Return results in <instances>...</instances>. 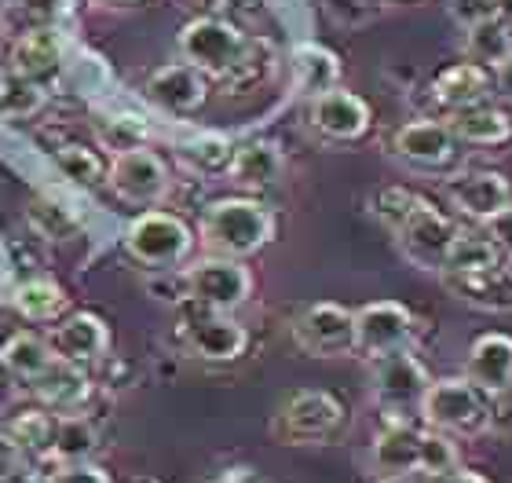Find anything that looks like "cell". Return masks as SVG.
<instances>
[{
	"label": "cell",
	"mask_w": 512,
	"mask_h": 483,
	"mask_svg": "<svg viewBox=\"0 0 512 483\" xmlns=\"http://www.w3.org/2000/svg\"><path fill=\"white\" fill-rule=\"evenodd\" d=\"M180 55L202 74L227 77L246 63V37L224 19H194L180 33Z\"/></svg>",
	"instance_id": "3"
},
{
	"label": "cell",
	"mask_w": 512,
	"mask_h": 483,
	"mask_svg": "<svg viewBox=\"0 0 512 483\" xmlns=\"http://www.w3.org/2000/svg\"><path fill=\"white\" fill-rule=\"evenodd\" d=\"M293 337L308 355H348L359 352L355 337V312L333 301L311 304L293 322Z\"/></svg>",
	"instance_id": "8"
},
{
	"label": "cell",
	"mask_w": 512,
	"mask_h": 483,
	"mask_svg": "<svg viewBox=\"0 0 512 483\" xmlns=\"http://www.w3.org/2000/svg\"><path fill=\"white\" fill-rule=\"evenodd\" d=\"M450 132L465 143H480V147H498V143H509L512 140V121L509 114L494 107H465V110H454V118H450Z\"/></svg>",
	"instance_id": "24"
},
{
	"label": "cell",
	"mask_w": 512,
	"mask_h": 483,
	"mask_svg": "<svg viewBox=\"0 0 512 483\" xmlns=\"http://www.w3.org/2000/svg\"><path fill=\"white\" fill-rule=\"evenodd\" d=\"M194 246L191 227L183 224L180 216L172 213H143L136 216L125 231V249L128 257L147 264V268H172L180 264Z\"/></svg>",
	"instance_id": "4"
},
{
	"label": "cell",
	"mask_w": 512,
	"mask_h": 483,
	"mask_svg": "<svg viewBox=\"0 0 512 483\" xmlns=\"http://www.w3.org/2000/svg\"><path fill=\"white\" fill-rule=\"evenodd\" d=\"M143 96L165 114H191L205 99V74L191 63L161 66L158 74H150Z\"/></svg>",
	"instance_id": "13"
},
{
	"label": "cell",
	"mask_w": 512,
	"mask_h": 483,
	"mask_svg": "<svg viewBox=\"0 0 512 483\" xmlns=\"http://www.w3.org/2000/svg\"><path fill=\"white\" fill-rule=\"evenodd\" d=\"M498 257H502V249L494 246L491 235L458 231V238H454V246H450V253H447L443 271H450V275H480V271L498 268Z\"/></svg>",
	"instance_id": "28"
},
{
	"label": "cell",
	"mask_w": 512,
	"mask_h": 483,
	"mask_svg": "<svg viewBox=\"0 0 512 483\" xmlns=\"http://www.w3.org/2000/svg\"><path fill=\"white\" fill-rule=\"evenodd\" d=\"M96 429L77 414H63V418H48V432H44V447L59 458V462H85L88 454L96 451Z\"/></svg>",
	"instance_id": "25"
},
{
	"label": "cell",
	"mask_w": 512,
	"mask_h": 483,
	"mask_svg": "<svg viewBox=\"0 0 512 483\" xmlns=\"http://www.w3.org/2000/svg\"><path fill=\"white\" fill-rule=\"evenodd\" d=\"M231 176L235 183L242 187H253V191H264V187H275L282 180V169H286V161H282V151L271 147V143H246V147H238L231 154Z\"/></svg>",
	"instance_id": "23"
},
{
	"label": "cell",
	"mask_w": 512,
	"mask_h": 483,
	"mask_svg": "<svg viewBox=\"0 0 512 483\" xmlns=\"http://www.w3.org/2000/svg\"><path fill=\"white\" fill-rule=\"evenodd\" d=\"M436 96H439V103L450 110L480 107L483 96H487V74H483V66L480 63L450 66L447 74H439Z\"/></svg>",
	"instance_id": "26"
},
{
	"label": "cell",
	"mask_w": 512,
	"mask_h": 483,
	"mask_svg": "<svg viewBox=\"0 0 512 483\" xmlns=\"http://www.w3.org/2000/svg\"><path fill=\"white\" fill-rule=\"evenodd\" d=\"M48 483H110V476L107 469H99L85 458V462H63Z\"/></svg>",
	"instance_id": "34"
},
{
	"label": "cell",
	"mask_w": 512,
	"mask_h": 483,
	"mask_svg": "<svg viewBox=\"0 0 512 483\" xmlns=\"http://www.w3.org/2000/svg\"><path fill=\"white\" fill-rule=\"evenodd\" d=\"M66 308V290L48 279L26 282L15 290V312L30 322H52Z\"/></svg>",
	"instance_id": "29"
},
{
	"label": "cell",
	"mask_w": 512,
	"mask_h": 483,
	"mask_svg": "<svg viewBox=\"0 0 512 483\" xmlns=\"http://www.w3.org/2000/svg\"><path fill=\"white\" fill-rule=\"evenodd\" d=\"M392 151L403 161H410V165L436 169V165L454 158L458 136L450 132V125H439V121H410V125L395 132Z\"/></svg>",
	"instance_id": "17"
},
{
	"label": "cell",
	"mask_w": 512,
	"mask_h": 483,
	"mask_svg": "<svg viewBox=\"0 0 512 483\" xmlns=\"http://www.w3.org/2000/svg\"><path fill=\"white\" fill-rule=\"evenodd\" d=\"M421 418L439 432H480L491 421V399L472 385L469 377H447L432 381L421 399Z\"/></svg>",
	"instance_id": "2"
},
{
	"label": "cell",
	"mask_w": 512,
	"mask_h": 483,
	"mask_svg": "<svg viewBox=\"0 0 512 483\" xmlns=\"http://www.w3.org/2000/svg\"><path fill=\"white\" fill-rule=\"evenodd\" d=\"M33 388H37V396H41L44 403L59 407L63 414H70L74 407H81V403L88 399V392H92L88 377L81 374L74 363H63V359H59V363H55L41 381H33Z\"/></svg>",
	"instance_id": "27"
},
{
	"label": "cell",
	"mask_w": 512,
	"mask_h": 483,
	"mask_svg": "<svg viewBox=\"0 0 512 483\" xmlns=\"http://www.w3.org/2000/svg\"><path fill=\"white\" fill-rule=\"evenodd\" d=\"M0 483H33V476L11 465V469H4V473H0Z\"/></svg>",
	"instance_id": "40"
},
{
	"label": "cell",
	"mask_w": 512,
	"mask_h": 483,
	"mask_svg": "<svg viewBox=\"0 0 512 483\" xmlns=\"http://www.w3.org/2000/svg\"><path fill=\"white\" fill-rule=\"evenodd\" d=\"M432 377L414 355L399 348V352L377 355L374 359V396L381 399L388 410H410L421 407Z\"/></svg>",
	"instance_id": "10"
},
{
	"label": "cell",
	"mask_w": 512,
	"mask_h": 483,
	"mask_svg": "<svg viewBox=\"0 0 512 483\" xmlns=\"http://www.w3.org/2000/svg\"><path fill=\"white\" fill-rule=\"evenodd\" d=\"M48 344H52L55 359L85 366V363L103 359V352L110 348V330L99 315L81 312V315H70L66 322H59V326L48 333Z\"/></svg>",
	"instance_id": "14"
},
{
	"label": "cell",
	"mask_w": 512,
	"mask_h": 483,
	"mask_svg": "<svg viewBox=\"0 0 512 483\" xmlns=\"http://www.w3.org/2000/svg\"><path fill=\"white\" fill-rule=\"evenodd\" d=\"M15 4H19L26 15H37V19L48 22V19H59L70 0H15Z\"/></svg>",
	"instance_id": "36"
},
{
	"label": "cell",
	"mask_w": 512,
	"mask_h": 483,
	"mask_svg": "<svg viewBox=\"0 0 512 483\" xmlns=\"http://www.w3.org/2000/svg\"><path fill=\"white\" fill-rule=\"evenodd\" d=\"M414 205H417V194L403 191V187H384V191L374 198V213L395 231V227L410 216V209H414Z\"/></svg>",
	"instance_id": "33"
},
{
	"label": "cell",
	"mask_w": 512,
	"mask_h": 483,
	"mask_svg": "<svg viewBox=\"0 0 512 483\" xmlns=\"http://www.w3.org/2000/svg\"><path fill=\"white\" fill-rule=\"evenodd\" d=\"M341 421H344L341 399L330 396V392H319V388H304V392H293L278 407L275 436L286 443H319L330 432L341 429Z\"/></svg>",
	"instance_id": "5"
},
{
	"label": "cell",
	"mask_w": 512,
	"mask_h": 483,
	"mask_svg": "<svg viewBox=\"0 0 512 483\" xmlns=\"http://www.w3.org/2000/svg\"><path fill=\"white\" fill-rule=\"evenodd\" d=\"M421 447H425V432L414 425H392L384 429L374 443V465L381 473H421Z\"/></svg>",
	"instance_id": "20"
},
{
	"label": "cell",
	"mask_w": 512,
	"mask_h": 483,
	"mask_svg": "<svg viewBox=\"0 0 512 483\" xmlns=\"http://www.w3.org/2000/svg\"><path fill=\"white\" fill-rule=\"evenodd\" d=\"M44 103V92L37 81L30 77H19L15 70L0 77V114H11V118H22V114H33V110Z\"/></svg>",
	"instance_id": "30"
},
{
	"label": "cell",
	"mask_w": 512,
	"mask_h": 483,
	"mask_svg": "<svg viewBox=\"0 0 512 483\" xmlns=\"http://www.w3.org/2000/svg\"><path fill=\"white\" fill-rule=\"evenodd\" d=\"M187 293L194 301L213 308V312H235L238 304L249 301L253 293V275L242 260L231 257H205L198 260L187 275Z\"/></svg>",
	"instance_id": "7"
},
{
	"label": "cell",
	"mask_w": 512,
	"mask_h": 483,
	"mask_svg": "<svg viewBox=\"0 0 512 483\" xmlns=\"http://www.w3.org/2000/svg\"><path fill=\"white\" fill-rule=\"evenodd\" d=\"M494 81H498V92L512 103V52L498 59V74H494Z\"/></svg>",
	"instance_id": "38"
},
{
	"label": "cell",
	"mask_w": 512,
	"mask_h": 483,
	"mask_svg": "<svg viewBox=\"0 0 512 483\" xmlns=\"http://www.w3.org/2000/svg\"><path fill=\"white\" fill-rule=\"evenodd\" d=\"M465 377L472 385L494 396L512 385V337L509 333H483L469 348V363H465Z\"/></svg>",
	"instance_id": "16"
},
{
	"label": "cell",
	"mask_w": 512,
	"mask_h": 483,
	"mask_svg": "<svg viewBox=\"0 0 512 483\" xmlns=\"http://www.w3.org/2000/svg\"><path fill=\"white\" fill-rule=\"evenodd\" d=\"M275 238V220L253 198H224L209 205L202 220V242L213 257L246 260Z\"/></svg>",
	"instance_id": "1"
},
{
	"label": "cell",
	"mask_w": 512,
	"mask_h": 483,
	"mask_svg": "<svg viewBox=\"0 0 512 483\" xmlns=\"http://www.w3.org/2000/svg\"><path fill=\"white\" fill-rule=\"evenodd\" d=\"M487 235L494 238V246L512 257V205H505L502 213H494L491 220H487Z\"/></svg>",
	"instance_id": "35"
},
{
	"label": "cell",
	"mask_w": 512,
	"mask_h": 483,
	"mask_svg": "<svg viewBox=\"0 0 512 483\" xmlns=\"http://www.w3.org/2000/svg\"><path fill=\"white\" fill-rule=\"evenodd\" d=\"M337 77H341V63L330 48H322V44H297L293 48V81H297L300 96L315 99L322 92H330V88H337Z\"/></svg>",
	"instance_id": "21"
},
{
	"label": "cell",
	"mask_w": 512,
	"mask_h": 483,
	"mask_svg": "<svg viewBox=\"0 0 512 483\" xmlns=\"http://www.w3.org/2000/svg\"><path fill=\"white\" fill-rule=\"evenodd\" d=\"M107 183L121 202L154 205L169 191V169H165V161L154 151H147V147H128V151H121L118 158L110 161Z\"/></svg>",
	"instance_id": "9"
},
{
	"label": "cell",
	"mask_w": 512,
	"mask_h": 483,
	"mask_svg": "<svg viewBox=\"0 0 512 483\" xmlns=\"http://www.w3.org/2000/svg\"><path fill=\"white\" fill-rule=\"evenodd\" d=\"M96 4H107V8H125V4H136V0H96Z\"/></svg>",
	"instance_id": "43"
},
{
	"label": "cell",
	"mask_w": 512,
	"mask_h": 483,
	"mask_svg": "<svg viewBox=\"0 0 512 483\" xmlns=\"http://www.w3.org/2000/svg\"><path fill=\"white\" fill-rule=\"evenodd\" d=\"M491 8L502 22H512V0H491Z\"/></svg>",
	"instance_id": "41"
},
{
	"label": "cell",
	"mask_w": 512,
	"mask_h": 483,
	"mask_svg": "<svg viewBox=\"0 0 512 483\" xmlns=\"http://www.w3.org/2000/svg\"><path fill=\"white\" fill-rule=\"evenodd\" d=\"M381 483H425V480H414L410 473H395V476H384Z\"/></svg>",
	"instance_id": "42"
},
{
	"label": "cell",
	"mask_w": 512,
	"mask_h": 483,
	"mask_svg": "<svg viewBox=\"0 0 512 483\" xmlns=\"http://www.w3.org/2000/svg\"><path fill=\"white\" fill-rule=\"evenodd\" d=\"M55 161H59V169H63L74 183H81V187H92V183L107 180L103 161L88 151V147H63Z\"/></svg>",
	"instance_id": "31"
},
{
	"label": "cell",
	"mask_w": 512,
	"mask_h": 483,
	"mask_svg": "<svg viewBox=\"0 0 512 483\" xmlns=\"http://www.w3.org/2000/svg\"><path fill=\"white\" fill-rule=\"evenodd\" d=\"M458 231L461 227L450 216H443L436 205L421 202V198H417V205L410 209V216H406L403 224L395 227L406 257L414 260L417 268H432V271H443Z\"/></svg>",
	"instance_id": "6"
},
{
	"label": "cell",
	"mask_w": 512,
	"mask_h": 483,
	"mask_svg": "<svg viewBox=\"0 0 512 483\" xmlns=\"http://www.w3.org/2000/svg\"><path fill=\"white\" fill-rule=\"evenodd\" d=\"M0 363H4V370H8L11 377H19V381H30L33 385V381H41L59 359H55L48 337H37V333H15V337L4 344Z\"/></svg>",
	"instance_id": "22"
},
{
	"label": "cell",
	"mask_w": 512,
	"mask_h": 483,
	"mask_svg": "<svg viewBox=\"0 0 512 483\" xmlns=\"http://www.w3.org/2000/svg\"><path fill=\"white\" fill-rule=\"evenodd\" d=\"M447 198L458 205L465 216L487 224L494 213H502L505 205H512V183L505 180L502 172L472 169V172L454 176V180H447Z\"/></svg>",
	"instance_id": "12"
},
{
	"label": "cell",
	"mask_w": 512,
	"mask_h": 483,
	"mask_svg": "<svg viewBox=\"0 0 512 483\" xmlns=\"http://www.w3.org/2000/svg\"><path fill=\"white\" fill-rule=\"evenodd\" d=\"M458 465V447L450 443L447 432H425V447H421V473L425 476H436V473H447Z\"/></svg>",
	"instance_id": "32"
},
{
	"label": "cell",
	"mask_w": 512,
	"mask_h": 483,
	"mask_svg": "<svg viewBox=\"0 0 512 483\" xmlns=\"http://www.w3.org/2000/svg\"><path fill=\"white\" fill-rule=\"evenodd\" d=\"M15 458H19V447H15V440L0 436V473H4V469H11V465H15Z\"/></svg>",
	"instance_id": "39"
},
{
	"label": "cell",
	"mask_w": 512,
	"mask_h": 483,
	"mask_svg": "<svg viewBox=\"0 0 512 483\" xmlns=\"http://www.w3.org/2000/svg\"><path fill=\"white\" fill-rule=\"evenodd\" d=\"M355 337L359 352L366 355H388L399 352L414 337V315L406 312L399 301H377L355 312Z\"/></svg>",
	"instance_id": "11"
},
{
	"label": "cell",
	"mask_w": 512,
	"mask_h": 483,
	"mask_svg": "<svg viewBox=\"0 0 512 483\" xmlns=\"http://www.w3.org/2000/svg\"><path fill=\"white\" fill-rule=\"evenodd\" d=\"M425 483H491L487 476L480 473H469V469H447V473H436V476H425Z\"/></svg>",
	"instance_id": "37"
},
{
	"label": "cell",
	"mask_w": 512,
	"mask_h": 483,
	"mask_svg": "<svg viewBox=\"0 0 512 483\" xmlns=\"http://www.w3.org/2000/svg\"><path fill=\"white\" fill-rule=\"evenodd\" d=\"M63 66V41L59 33L52 30H33L22 33L15 48H11V70L19 77H30V81H48Z\"/></svg>",
	"instance_id": "19"
},
{
	"label": "cell",
	"mask_w": 512,
	"mask_h": 483,
	"mask_svg": "<svg viewBox=\"0 0 512 483\" xmlns=\"http://www.w3.org/2000/svg\"><path fill=\"white\" fill-rule=\"evenodd\" d=\"M311 125L326 140H359L370 129V107L344 88H330L311 99Z\"/></svg>",
	"instance_id": "15"
},
{
	"label": "cell",
	"mask_w": 512,
	"mask_h": 483,
	"mask_svg": "<svg viewBox=\"0 0 512 483\" xmlns=\"http://www.w3.org/2000/svg\"><path fill=\"white\" fill-rule=\"evenodd\" d=\"M249 333L242 322L227 319V312H216L209 319H198L187 330V348H191L198 359H209V363H231L246 352Z\"/></svg>",
	"instance_id": "18"
}]
</instances>
